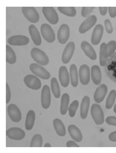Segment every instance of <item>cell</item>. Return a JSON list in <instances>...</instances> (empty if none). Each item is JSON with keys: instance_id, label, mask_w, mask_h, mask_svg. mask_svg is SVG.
I'll return each mask as SVG.
<instances>
[{"instance_id": "1", "label": "cell", "mask_w": 116, "mask_h": 153, "mask_svg": "<svg viewBox=\"0 0 116 153\" xmlns=\"http://www.w3.org/2000/svg\"><path fill=\"white\" fill-rule=\"evenodd\" d=\"M106 62V73L112 81L116 82V53L109 56Z\"/></svg>"}, {"instance_id": "2", "label": "cell", "mask_w": 116, "mask_h": 153, "mask_svg": "<svg viewBox=\"0 0 116 153\" xmlns=\"http://www.w3.org/2000/svg\"><path fill=\"white\" fill-rule=\"evenodd\" d=\"M32 58L37 64L41 66H46L49 63V57L46 56L45 52L38 48H33L30 52Z\"/></svg>"}, {"instance_id": "3", "label": "cell", "mask_w": 116, "mask_h": 153, "mask_svg": "<svg viewBox=\"0 0 116 153\" xmlns=\"http://www.w3.org/2000/svg\"><path fill=\"white\" fill-rule=\"evenodd\" d=\"M91 115L94 119V122L96 125L100 126L103 124L104 122V114L103 111L102 110V108L100 105L98 104H94L91 107Z\"/></svg>"}, {"instance_id": "4", "label": "cell", "mask_w": 116, "mask_h": 153, "mask_svg": "<svg viewBox=\"0 0 116 153\" xmlns=\"http://www.w3.org/2000/svg\"><path fill=\"white\" fill-rule=\"evenodd\" d=\"M30 70L36 76H39L42 79H49L51 74L50 72L43 68V66L39 65L37 63H32L30 65Z\"/></svg>"}, {"instance_id": "5", "label": "cell", "mask_w": 116, "mask_h": 153, "mask_svg": "<svg viewBox=\"0 0 116 153\" xmlns=\"http://www.w3.org/2000/svg\"><path fill=\"white\" fill-rule=\"evenodd\" d=\"M42 12L50 24H51V25L57 24L59 21V17H58V14L56 9H54L53 7H43Z\"/></svg>"}, {"instance_id": "6", "label": "cell", "mask_w": 116, "mask_h": 153, "mask_svg": "<svg viewBox=\"0 0 116 153\" xmlns=\"http://www.w3.org/2000/svg\"><path fill=\"white\" fill-rule=\"evenodd\" d=\"M22 13L24 16L30 23H37L40 19V16L34 7H23Z\"/></svg>"}, {"instance_id": "7", "label": "cell", "mask_w": 116, "mask_h": 153, "mask_svg": "<svg viewBox=\"0 0 116 153\" xmlns=\"http://www.w3.org/2000/svg\"><path fill=\"white\" fill-rule=\"evenodd\" d=\"M40 31L43 38L49 43H52L56 40V36L52 28L48 24H43L40 27Z\"/></svg>"}, {"instance_id": "8", "label": "cell", "mask_w": 116, "mask_h": 153, "mask_svg": "<svg viewBox=\"0 0 116 153\" xmlns=\"http://www.w3.org/2000/svg\"><path fill=\"white\" fill-rule=\"evenodd\" d=\"M25 85L34 90H38L41 88V82L36 75H28L24 78Z\"/></svg>"}, {"instance_id": "9", "label": "cell", "mask_w": 116, "mask_h": 153, "mask_svg": "<svg viewBox=\"0 0 116 153\" xmlns=\"http://www.w3.org/2000/svg\"><path fill=\"white\" fill-rule=\"evenodd\" d=\"M6 136L11 140H23L25 136V133L23 131L22 129L18 128V127H12L9 128L6 131Z\"/></svg>"}, {"instance_id": "10", "label": "cell", "mask_w": 116, "mask_h": 153, "mask_svg": "<svg viewBox=\"0 0 116 153\" xmlns=\"http://www.w3.org/2000/svg\"><path fill=\"white\" fill-rule=\"evenodd\" d=\"M69 36H70V29L69 26L66 25V24H63L62 25L59 30H58L57 33V40L59 41V43L61 44H65L67 43L68 39H69Z\"/></svg>"}, {"instance_id": "11", "label": "cell", "mask_w": 116, "mask_h": 153, "mask_svg": "<svg viewBox=\"0 0 116 153\" xmlns=\"http://www.w3.org/2000/svg\"><path fill=\"white\" fill-rule=\"evenodd\" d=\"M7 112L8 114L9 115L10 120L13 122H16L18 123L21 120V112L19 110V108H18L17 105L15 104H10L9 107L7 108Z\"/></svg>"}, {"instance_id": "12", "label": "cell", "mask_w": 116, "mask_h": 153, "mask_svg": "<svg viewBox=\"0 0 116 153\" xmlns=\"http://www.w3.org/2000/svg\"><path fill=\"white\" fill-rule=\"evenodd\" d=\"M75 51V43L74 42H69L67 45V46L65 47L64 51L62 53V61L63 63L67 64L71 61V57L73 56V53Z\"/></svg>"}, {"instance_id": "13", "label": "cell", "mask_w": 116, "mask_h": 153, "mask_svg": "<svg viewBox=\"0 0 116 153\" xmlns=\"http://www.w3.org/2000/svg\"><path fill=\"white\" fill-rule=\"evenodd\" d=\"M51 90L48 85L43 86V88L41 91V105L43 108L47 109L51 105Z\"/></svg>"}, {"instance_id": "14", "label": "cell", "mask_w": 116, "mask_h": 153, "mask_svg": "<svg viewBox=\"0 0 116 153\" xmlns=\"http://www.w3.org/2000/svg\"><path fill=\"white\" fill-rule=\"evenodd\" d=\"M97 22V17L95 15L89 16L85 19L83 22L81 24L79 27V33L80 34H84L87 31H88L91 28L94 26Z\"/></svg>"}, {"instance_id": "15", "label": "cell", "mask_w": 116, "mask_h": 153, "mask_svg": "<svg viewBox=\"0 0 116 153\" xmlns=\"http://www.w3.org/2000/svg\"><path fill=\"white\" fill-rule=\"evenodd\" d=\"M79 79L83 85H87L90 82V68L88 65H82L79 69Z\"/></svg>"}, {"instance_id": "16", "label": "cell", "mask_w": 116, "mask_h": 153, "mask_svg": "<svg viewBox=\"0 0 116 153\" xmlns=\"http://www.w3.org/2000/svg\"><path fill=\"white\" fill-rule=\"evenodd\" d=\"M103 26L102 25H97L94 28L93 34H92V38H91V42L94 45H97L99 44L101 41V39L103 37Z\"/></svg>"}, {"instance_id": "17", "label": "cell", "mask_w": 116, "mask_h": 153, "mask_svg": "<svg viewBox=\"0 0 116 153\" xmlns=\"http://www.w3.org/2000/svg\"><path fill=\"white\" fill-rule=\"evenodd\" d=\"M108 88L105 84H101L96 89L94 93V100L97 104H100L101 102H103V99L105 98V96L107 94Z\"/></svg>"}, {"instance_id": "18", "label": "cell", "mask_w": 116, "mask_h": 153, "mask_svg": "<svg viewBox=\"0 0 116 153\" xmlns=\"http://www.w3.org/2000/svg\"><path fill=\"white\" fill-rule=\"evenodd\" d=\"M29 42L30 39L25 36H13L8 40V43L11 45H26Z\"/></svg>"}, {"instance_id": "19", "label": "cell", "mask_w": 116, "mask_h": 153, "mask_svg": "<svg viewBox=\"0 0 116 153\" xmlns=\"http://www.w3.org/2000/svg\"><path fill=\"white\" fill-rule=\"evenodd\" d=\"M59 80L62 87L67 88L70 82V75L66 67H61L59 70Z\"/></svg>"}, {"instance_id": "20", "label": "cell", "mask_w": 116, "mask_h": 153, "mask_svg": "<svg viewBox=\"0 0 116 153\" xmlns=\"http://www.w3.org/2000/svg\"><path fill=\"white\" fill-rule=\"evenodd\" d=\"M81 48L83 51L86 56L88 57H89L91 60H96L97 59V55L95 51L93 48V46L90 45L88 41H83L81 43Z\"/></svg>"}, {"instance_id": "21", "label": "cell", "mask_w": 116, "mask_h": 153, "mask_svg": "<svg viewBox=\"0 0 116 153\" xmlns=\"http://www.w3.org/2000/svg\"><path fill=\"white\" fill-rule=\"evenodd\" d=\"M68 132L71 137L77 142H81L83 140V134L80 130L74 125H70L68 126Z\"/></svg>"}, {"instance_id": "22", "label": "cell", "mask_w": 116, "mask_h": 153, "mask_svg": "<svg viewBox=\"0 0 116 153\" xmlns=\"http://www.w3.org/2000/svg\"><path fill=\"white\" fill-rule=\"evenodd\" d=\"M91 78L94 82V84L98 85L101 83L102 81V74H101V71L100 68L97 65H94L91 68Z\"/></svg>"}, {"instance_id": "23", "label": "cell", "mask_w": 116, "mask_h": 153, "mask_svg": "<svg viewBox=\"0 0 116 153\" xmlns=\"http://www.w3.org/2000/svg\"><path fill=\"white\" fill-rule=\"evenodd\" d=\"M29 32H30V35L31 36L34 44L36 45H40V44H41V36H40V32L38 31L37 28L36 27V25H30L29 27Z\"/></svg>"}, {"instance_id": "24", "label": "cell", "mask_w": 116, "mask_h": 153, "mask_svg": "<svg viewBox=\"0 0 116 153\" xmlns=\"http://www.w3.org/2000/svg\"><path fill=\"white\" fill-rule=\"evenodd\" d=\"M89 105H90V99L88 96H85L82 100V104H81V110L80 114L81 118L83 120H85L88 114V110H89Z\"/></svg>"}, {"instance_id": "25", "label": "cell", "mask_w": 116, "mask_h": 153, "mask_svg": "<svg viewBox=\"0 0 116 153\" xmlns=\"http://www.w3.org/2000/svg\"><path fill=\"white\" fill-rule=\"evenodd\" d=\"M78 78L79 74L77 72V68L75 64H71L70 68V82H71L72 87L76 88L78 84Z\"/></svg>"}, {"instance_id": "26", "label": "cell", "mask_w": 116, "mask_h": 153, "mask_svg": "<svg viewBox=\"0 0 116 153\" xmlns=\"http://www.w3.org/2000/svg\"><path fill=\"white\" fill-rule=\"evenodd\" d=\"M53 126L54 129L57 132L59 136H65L66 135V129L65 126L62 123V121L60 119H55L53 120Z\"/></svg>"}, {"instance_id": "27", "label": "cell", "mask_w": 116, "mask_h": 153, "mask_svg": "<svg viewBox=\"0 0 116 153\" xmlns=\"http://www.w3.org/2000/svg\"><path fill=\"white\" fill-rule=\"evenodd\" d=\"M108 57H109V56H108L107 44L102 43L100 45V55H99V60H100V66L101 67H105Z\"/></svg>"}, {"instance_id": "28", "label": "cell", "mask_w": 116, "mask_h": 153, "mask_svg": "<svg viewBox=\"0 0 116 153\" xmlns=\"http://www.w3.org/2000/svg\"><path fill=\"white\" fill-rule=\"evenodd\" d=\"M36 121V113L33 110H30L27 113L26 120H25V129L27 131L32 130Z\"/></svg>"}, {"instance_id": "29", "label": "cell", "mask_w": 116, "mask_h": 153, "mask_svg": "<svg viewBox=\"0 0 116 153\" xmlns=\"http://www.w3.org/2000/svg\"><path fill=\"white\" fill-rule=\"evenodd\" d=\"M69 100L70 97L68 94H64L62 96V100H61V114L65 115L67 114L68 108H69Z\"/></svg>"}, {"instance_id": "30", "label": "cell", "mask_w": 116, "mask_h": 153, "mask_svg": "<svg viewBox=\"0 0 116 153\" xmlns=\"http://www.w3.org/2000/svg\"><path fill=\"white\" fill-rule=\"evenodd\" d=\"M16 61H17V57L13 50L9 46V45H6V62L9 64H14Z\"/></svg>"}, {"instance_id": "31", "label": "cell", "mask_w": 116, "mask_h": 153, "mask_svg": "<svg viewBox=\"0 0 116 153\" xmlns=\"http://www.w3.org/2000/svg\"><path fill=\"white\" fill-rule=\"evenodd\" d=\"M51 89L53 93L54 97L56 99L60 98V95H61V90H60V86L58 83V81L57 80L56 77L51 78Z\"/></svg>"}, {"instance_id": "32", "label": "cell", "mask_w": 116, "mask_h": 153, "mask_svg": "<svg viewBox=\"0 0 116 153\" xmlns=\"http://www.w3.org/2000/svg\"><path fill=\"white\" fill-rule=\"evenodd\" d=\"M58 9L62 14L68 17H74L77 14V10L74 7H58Z\"/></svg>"}, {"instance_id": "33", "label": "cell", "mask_w": 116, "mask_h": 153, "mask_svg": "<svg viewBox=\"0 0 116 153\" xmlns=\"http://www.w3.org/2000/svg\"><path fill=\"white\" fill-rule=\"evenodd\" d=\"M116 99V91L115 90H111L108 96L107 101H106V108L107 109H110L113 107V105L115 102Z\"/></svg>"}, {"instance_id": "34", "label": "cell", "mask_w": 116, "mask_h": 153, "mask_svg": "<svg viewBox=\"0 0 116 153\" xmlns=\"http://www.w3.org/2000/svg\"><path fill=\"white\" fill-rule=\"evenodd\" d=\"M42 142H43V139H42L41 135L40 134H36L32 138L31 142H30V146L31 147H41L43 146Z\"/></svg>"}, {"instance_id": "35", "label": "cell", "mask_w": 116, "mask_h": 153, "mask_svg": "<svg viewBox=\"0 0 116 153\" xmlns=\"http://www.w3.org/2000/svg\"><path fill=\"white\" fill-rule=\"evenodd\" d=\"M78 108V101L77 100H74L69 106L68 108V112H69V116L71 118H73L76 114L77 110Z\"/></svg>"}, {"instance_id": "36", "label": "cell", "mask_w": 116, "mask_h": 153, "mask_svg": "<svg viewBox=\"0 0 116 153\" xmlns=\"http://www.w3.org/2000/svg\"><path fill=\"white\" fill-rule=\"evenodd\" d=\"M108 47V56H110L114 53H115L116 50V41H110L107 44Z\"/></svg>"}, {"instance_id": "37", "label": "cell", "mask_w": 116, "mask_h": 153, "mask_svg": "<svg viewBox=\"0 0 116 153\" xmlns=\"http://www.w3.org/2000/svg\"><path fill=\"white\" fill-rule=\"evenodd\" d=\"M94 7H83L82 8V16L83 17H89L90 14L94 11Z\"/></svg>"}, {"instance_id": "38", "label": "cell", "mask_w": 116, "mask_h": 153, "mask_svg": "<svg viewBox=\"0 0 116 153\" xmlns=\"http://www.w3.org/2000/svg\"><path fill=\"white\" fill-rule=\"evenodd\" d=\"M104 27H105V30H106V31H107L109 34L113 33L114 29H113L112 24L109 19H105V21H104Z\"/></svg>"}, {"instance_id": "39", "label": "cell", "mask_w": 116, "mask_h": 153, "mask_svg": "<svg viewBox=\"0 0 116 153\" xmlns=\"http://www.w3.org/2000/svg\"><path fill=\"white\" fill-rule=\"evenodd\" d=\"M105 121L108 125L109 126H116V117L115 116H109V117L105 120Z\"/></svg>"}, {"instance_id": "40", "label": "cell", "mask_w": 116, "mask_h": 153, "mask_svg": "<svg viewBox=\"0 0 116 153\" xmlns=\"http://www.w3.org/2000/svg\"><path fill=\"white\" fill-rule=\"evenodd\" d=\"M10 99H11V92H10L9 84L6 83V103L7 104H9Z\"/></svg>"}, {"instance_id": "41", "label": "cell", "mask_w": 116, "mask_h": 153, "mask_svg": "<svg viewBox=\"0 0 116 153\" xmlns=\"http://www.w3.org/2000/svg\"><path fill=\"white\" fill-rule=\"evenodd\" d=\"M109 13V16L111 18H115L116 17V7H109L108 8Z\"/></svg>"}, {"instance_id": "42", "label": "cell", "mask_w": 116, "mask_h": 153, "mask_svg": "<svg viewBox=\"0 0 116 153\" xmlns=\"http://www.w3.org/2000/svg\"><path fill=\"white\" fill-rule=\"evenodd\" d=\"M67 147H78V145L73 140H69V141H67Z\"/></svg>"}, {"instance_id": "43", "label": "cell", "mask_w": 116, "mask_h": 153, "mask_svg": "<svg viewBox=\"0 0 116 153\" xmlns=\"http://www.w3.org/2000/svg\"><path fill=\"white\" fill-rule=\"evenodd\" d=\"M109 140L113 141V142H115L116 141V131H114V132H112L111 134H109Z\"/></svg>"}, {"instance_id": "44", "label": "cell", "mask_w": 116, "mask_h": 153, "mask_svg": "<svg viewBox=\"0 0 116 153\" xmlns=\"http://www.w3.org/2000/svg\"><path fill=\"white\" fill-rule=\"evenodd\" d=\"M98 9H99V12H100L101 15L104 16L105 14H107V11H108L107 7H99V8H98Z\"/></svg>"}, {"instance_id": "45", "label": "cell", "mask_w": 116, "mask_h": 153, "mask_svg": "<svg viewBox=\"0 0 116 153\" xmlns=\"http://www.w3.org/2000/svg\"><path fill=\"white\" fill-rule=\"evenodd\" d=\"M45 147H51V145H50L49 143H46V144L45 145Z\"/></svg>"}, {"instance_id": "46", "label": "cell", "mask_w": 116, "mask_h": 153, "mask_svg": "<svg viewBox=\"0 0 116 153\" xmlns=\"http://www.w3.org/2000/svg\"><path fill=\"white\" fill-rule=\"evenodd\" d=\"M114 112L116 113V104L115 105V107H114Z\"/></svg>"}]
</instances>
